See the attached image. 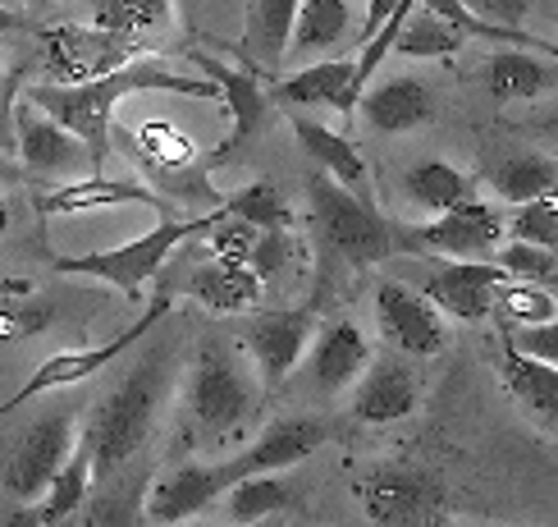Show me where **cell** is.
<instances>
[{"instance_id":"obj_18","label":"cell","mask_w":558,"mask_h":527,"mask_svg":"<svg viewBox=\"0 0 558 527\" xmlns=\"http://www.w3.org/2000/svg\"><path fill=\"white\" fill-rule=\"evenodd\" d=\"M353 418L385 427V422H403L422 404V381L408 362L399 358H371L366 372L353 381Z\"/></svg>"},{"instance_id":"obj_43","label":"cell","mask_w":558,"mask_h":527,"mask_svg":"<svg viewBox=\"0 0 558 527\" xmlns=\"http://www.w3.org/2000/svg\"><path fill=\"white\" fill-rule=\"evenodd\" d=\"M504 339L513 344V349H522L531 358L558 367V316L541 321V326H504Z\"/></svg>"},{"instance_id":"obj_34","label":"cell","mask_w":558,"mask_h":527,"mask_svg":"<svg viewBox=\"0 0 558 527\" xmlns=\"http://www.w3.org/2000/svg\"><path fill=\"white\" fill-rule=\"evenodd\" d=\"M174 0H92V28L120 37H156L170 28Z\"/></svg>"},{"instance_id":"obj_12","label":"cell","mask_w":558,"mask_h":527,"mask_svg":"<svg viewBox=\"0 0 558 527\" xmlns=\"http://www.w3.org/2000/svg\"><path fill=\"white\" fill-rule=\"evenodd\" d=\"M234 487H239V472L229 458L225 464H183L160 481H151V491L143 500V523L147 527H179Z\"/></svg>"},{"instance_id":"obj_10","label":"cell","mask_w":558,"mask_h":527,"mask_svg":"<svg viewBox=\"0 0 558 527\" xmlns=\"http://www.w3.org/2000/svg\"><path fill=\"white\" fill-rule=\"evenodd\" d=\"M41 56L51 69V83H87L101 79L110 69H120L137 56H147L156 41L147 37H120V33H101L92 23H56V28H41Z\"/></svg>"},{"instance_id":"obj_31","label":"cell","mask_w":558,"mask_h":527,"mask_svg":"<svg viewBox=\"0 0 558 527\" xmlns=\"http://www.w3.org/2000/svg\"><path fill=\"white\" fill-rule=\"evenodd\" d=\"M87 491H92V445L78 435L74 454H69L64 468L51 477V487L41 491V500H33L37 527H41V523H74V514L83 510Z\"/></svg>"},{"instance_id":"obj_19","label":"cell","mask_w":558,"mask_h":527,"mask_svg":"<svg viewBox=\"0 0 558 527\" xmlns=\"http://www.w3.org/2000/svg\"><path fill=\"white\" fill-rule=\"evenodd\" d=\"M325 435H330V431H325V422H316V418H279L243 454L229 458V464H234L239 481L257 477V472H289L293 464L312 458L325 445Z\"/></svg>"},{"instance_id":"obj_13","label":"cell","mask_w":558,"mask_h":527,"mask_svg":"<svg viewBox=\"0 0 558 527\" xmlns=\"http://www.w3.org/2000/svg\"><path fill=\"white\" fill-rule=\"evenodd\" d=\"M316 335V308H275L247 326V354L262 372V395H275Z\"/></svg>"},{"instance_id":"obj_48","label":"cell","mask_w":558,"mask_h":527,"mask_svg":"<svg viewBox=\"0 0 558 527\" xmlns=\"http://www.w3.org/2000/svg\"><path fill=\"white\" fill-rule=\"evenodd\" d=\"M5 229H10V206H5V197H0V239H5Z\"/></svg>"},{"instance_id":"obj_40","label":"cell","mask_w":558,"mask_h":527,"mask_svg":"<svg viewBox=\"0 0 558 527\" xmlns=\"http://www.w3.org/2000/svg\"><path fill=\"white\" fill-rule=\"evenodd\" d=\"M56 321V308L46 298H14L0 308V339H33Z\"/></svg>"},{"instance_id":"obj_20","label":"cell","mask_w":558,"mask_h":527,"mask_svg":"<svg viewBox=\"0 0 558 527\" xmlns=\"http://www.w3.org/2000/svg\"><path fill=\"white\" fill-rule=\"evenodd\" d=\"M270 101L289 106V110H335V115H353L357 110V97H353V60H312L293 69L289 79H279L270 92Z\"/></svg>"},{"instance_id":"obj_29","label":"cell","mask_w":558,"mask_h":527,"mask_svg":"<svg viewBox=\"0 0 558 527\" xmlns=\"http://www.w3.org/2000/svg\"><path fill=\"white\" fill-rule=\"evenodd\" d=\"M481 83L495 101H526V97H541V92L558 87V64L522 51V46H508V51H495L481 64Z\"/></svg>"},{"instance_id":"obj_9","label":"cell","mask_w":558,"mask_h":527,"mask_svg":"<svg viewBox=\"0 0 558 527\" xmlns=\"http://www.w3.org/2000/svg\"><path fill=\"white\" fill-rule=\"evenodd\" d=\"M504 235H508L504 216L481 197L462 202L426 225H389L393 252H422V257H453V262L490 257V252L504 243Z\"/></svg>"},{"instance_id":"obj_45","label":"cell","mask_w":558,"mask_h":527,"mask_svg":"<svg viewBox=\"0 0 558 527\" xmlns=\"http://www.w3.org/2000/svg\"><path fill=\"white\" fill-rule=\"evenodd\" d=\"M14 97H19V74L5 83V97H0V152L19 147V129H14Z\"/></svg>"},{"instance_id":"obj_30","label":"cell","mask_w":558,"mask_h":527,"mask_svg":"<svg viewBox=\"0 0 558 527\" xmlns=\"http://www.w3.org/2000/svg\"><path fill=\"white\" fill-rule=\"evenodd\" d=\"M403 193L412 206H422V212L445 216L453 206L476 197V179L462 175L458 166H449V160H422V166H412L403 175Z\"/></svg>"},{"instance_id":"obj_7","label":"cell","mask_w":558,"mask_h":527,"mask_svg":"<svg viewBox=\"0 0 558 527\" xmlns=\"http://www.w3.org/2000/svg\"><path fill=\"white\" fill-rule=\"evenodd\" d=\"M170 308H174V298L170 294H156L151 298V308H143L133 316V326L124 331V335H114V339H106V344H87V349H64V354H51L46 358L37 372L23 381L14 395L0 404V422L10 418V412H19V408H28L33 399H41V395H51V390H64V385H78V381H92L97 372H106V367L120 358V354H129L137 339H143L147 331H156L160 321L170 316Z\"/></svg>"},{"instance_id":"obj_17","label":"cell","mask_w":558,"mask_h":527,"mask_svg":"<svg viewBox=\"0 0 558 527\" xmlns=\"http://www.w3.org/2000/svg\"><path fill=\"white\" fill-rule=\"evenodd\" d=\"M156 206L160 216H170V202L156 189L137 179H110V175H83L56 183V189L37 193V212L41 216H87V212H110V206Z\"/></svg>"},{"instance_id":"obj_35","label":"cell","mask_w":558,"mask_h":527,"mask_svg":"<svg viewBox=\"0 0 558 527\" xmlns=\"http://www.w3.org/2000/svg\"><path fill=\"white\" fill-rule=\"evenodd\" d=\"M462 37L453 23H445L435 10H412L408 19H403V28H399V37H393V51L399 56H408V60H449V56H458L462 51Z\"/></svg>"},{"instance_id":"obj_47","label":"cell","mask_w":558,"mask_h":527,"mask_svg":"<svg viewBox=\"0 0 558 527\" xmlns=\"http://www.w3.org/2000/svg\"><path fill=\"white\" fill-rule=\"evenodd\" d=\"M14 28H23V14L19 10H0V33H14Z\"/></svg>"},{"instance_id":"obj_23","label":"cell","mask_w":558,"mask_h":527,"mask_svg":"<svg viewBox=\"0 0 558 527\" xmlns=\"http://www.w3.org/2000/svg\"><path fill=\"white\" fill-rule=\"evenodd\" d=\"M353 37H357V23H353L348 0H302L284 60H293V64L335 60L339 46H353Z\"/></svg>"},{"instance_id":"obj_51","label":"cell","mask_w":558,"mask_h":527,"mask_svg":"<svg viewBox=\"0 0 558 527\" xmlns=\"http://www.w3.org/2000/svg\"><path fill=\"white\" fill-rule=\"evenodd\" d=\"M33 5H51V0H33Z\"/></svg>"},{"instance_id":"obj_32","label":"cell","mask_w":558,"mask_h":527,"mask_svg":"<svg viewBox=\"0 0 558 527\" xmlns=\"http://www.w3.org/2000/svg\"><path fill=\"white\" fill-rule=\"evenodd\" d=\"M554 183H558V160L545 156V152H518V156L499 160L495 175H490L495 197L513 202V206L536 202V197L554 193Z\"/></svg>"},{"instance_id":"obj_50","label":"cell","mask_w":558,"mask_h":527,"mask_svg":"<svg viewBox=\"0 0 558 527\" xmlns=\"http://www.w3.org/2000/svg\"><path fill=\"white\" fill-rule=\"evenodd\" d=\"M5 83H10V74H5V69H0V97H5Z\"/></svg>"},{"instance_id":"obj_16","label":"cell","mask_w":558,"mask_h":527,"mask_svg":"<svg viewBox=\"0 0 558 527\" xmlns=\"http://www.w3.org/2000/svg\"><path fill=\"white\" fill-rule=\"evenodd\" d=\"M508 280V275L495 266V262H453V257H439V266L422 280V294L430 303L445 312V316H458V321H485L495 312V289Z\"/></svg>"},{"instance_id":"obj_39","label":"cell","mask_w":558,"mask_h":527,"mask_svg":"<svg viewBox=\"0 0 558 527\" xmlns=\"http://www.w3.org/2000/svg\"><path fill=\"white\" fill-rule=\"evenodd\" d=\"M504 229L518 243H536V248H554L558 252V193H545L536 202H522L518 212L504 220Z\"/></svg>"},{"instance_id":"obj_36","label":"cell","mask_w":558,"mask_h":527,"mask_svg":"<svg viewBox=\"0 0 558 527\" xmlns=\"http://www.w3.org/2000/svg\"><path fill=\"white\" fill-rule=\"evenodd\" d=\"M490 262L508 275V280H531L558 294V252L554 248H536V243H499L490 252Z\"/></svg>"},{"instance_id":"obj_26","label":"cell","mask_w":558,"mask_h":527,"mask_svg":"<svg viewBox=\"0 0 558 527\" xmlns=\"http://www.w3.org/2000/svg\"><path fill=\"white\" fill-rule=\"evenodd\" d=\"M298 5L302 0H252L247 5V28H243V41H234V46L257 74H275V69L284 64Z\"/></svg>"},{"instance_id":"obj_41","label":"cell","mask_w":558,"mask_h":527,"mask_svg":"<svg viewBox=\"0 0 558 527\" xmlns=\"http://www.w3.org/2000/svg\"><path fill=\"white\" fill-rule=\"evenodd\" d=\"M289 257H293V239H289V229H262L257 243H252V252H247V266L257 271L262 280H275V275L289 266Z\"/></svg>"},{"instance_id":"obj_52","label":"cell","mask_w":558,"mask_h":527,"mask_svg":"<svg viewBox=\"0 0 558 527\" xmlns=\"http://www.w3.org/2000/svg\"><path fill=\"white\" fill-rule=\"evenodd\" d=\"M293 527H312V523H293Z\"/></svg>"},{"instance_id":"obj_4","label":"cell","mask_w":558,"mask_h":527,"mask_svg":"<svg viewBox=\"0 0 558 527\" xmlns=\"http://www.w3.org/2000/svg\"><path fill=\"white\" fill-rule=\"evenodd\" d=\"M312 229L316 243L330 262H343L353 271H371L376 262H385L393 252L389 225L376 212V202H362L357 193H348L343 183H335L325 170L312 175Z\"/></svg>"},{"instance_id":"obj_46","label":"cell","mask_w":558,"mask_h":527,"mask_svg":"<svg viewBox=\"0 0 558 527\" xmlns=\"http://www.w3.org/2000/svg\"><path fill=\"white\" fill-rule=\"evenodd\" d=\"M541 133H545V137H549V143H558V106H554V110H545V115H541Z\"/></svg>"},{"instance_id":"obj_37","label":"cell","mask_w":558,"mask_h":527,"mask_svg":"<svg viewBox=\"0 0 558 527\" xmlns=\"http://www.w3.org/2000/svg\"><path fill=\"white\" fill-rule=\"evenodd\" d=\"M495 308L508 316V326H541V321L558 316V294L531 280H504L495 289Z\"/></svg>"},{"instance_id":"obj_2","label":"cell","mask_w":558,"mask_h":527,"mask_svg":"<svg viewBox=\"0 0 558 527\" xmlns=\"http://www.w3.org/2000/svg\"><path fill=\"white\" fill-rule=\"evenodd\" d=\"M166 404V354H151L101 399L83 441L92 445V481H110L129 458L147 445V435Z\"/></svg>"},{"instance_id":"obj_11","label":"cell","mask_w":558,"mask_h":527,"mask_svg":"<svg viewBox=\"0 0 558 527\" xmlns=\"http://www.w3.org/2000/svg\"><path fill=\"white\" fill-rule=\"evenodd\" d=\"M78 445V412L74 408H51L23 431L19 450L5 464V491L19 504L41 500V491L51 487V477L64 468V458Z\"/></svg>"},{"instance_id":"obj_5","label":"cell","mask_w":558,"mask_h":527,"mask_svg":"<svg viewBox=\"0 0 558 527\" xmlns=\"http://www.w3.org/2000/svg\"><path fill=\"white\" fill-rule=\"evenodd\" d=\"M357 500L371 527H445L449 523L445 481L416 464H403V458L362 472Z\"/></svg>"},{"instance_id":"obj_6","label":"cell","mask_w":558,"mask_h":527,"mask_svg":"<svg viewBox=\"0 0 558 527\" xmlns=\"http://www.w3.org/2000/svg\"><path fill=\"white\" fill-rule=\"evenodd\" d=\"M133 147H137V160H143V170L151 175V183L160 189L166 202H189V206L206 202V212H211V206H225L216 183H211V170L220 166V160L216 156L202 160L197 143L183 129L151 120V124H143L133 133Z\"/></svg>"},{"instance_id":"obj_42","label":"cell","mask_w":558,"mask_h":527,"mask_svg":"<svg viewBox=\"0 0 558 527\" xmlns=\"http://www.w3.org/2000/svg\"><path fill=\"white\" fill-rule=\"evenodd\" d=\"M257 235L262 229L257 225H247V220H239V216H225L220 225H211V257H229V262H247V252H252V243H257Z\"/></svg>"},{"instance_id":"obj_44","label":"cell","mask_w":558,"mask_h":527,"mask_svg":"<svg viewBox=\"0 0 558 527\" xmlns=\"http://www.w3.org/2000/svg\"><path fill=\"white\" fill-rule=\"evenodd\" d=\"M472 14L481 19H490V23H504V28H518V19H522V0H462Z\"/></svg>"},{"instance_id":"obj_24","label":"cell","mask_w":558,"mask_h":527,"mask_svg":"<svg viewBox=\"0 0 558 527\" xmlns=\"http://www.w3.org/2000/svg\"><path fill=\"white\" fill-rule=\"evenodd\" d=\"M371 362V339L362 335L357 321H330V326H320L316 335V349H312V385L320 395H339L348 390Z\"/></svg>"},{"instance_id":"obj_28","label":"cell","mask_w":558,"mask_h":527,"mask_svg":"<svg viewBox=\"0 0 558 527\" xmlns=\"http://www.w3.org/2000/svg\"><path fill=\"white\" fill-rule=\"evenodd\" d=\"M189 298H197L202 308L211 312H247L257 308L262 298V275L247 262H229V257H211L189 275Z\"/></svg>"},{"instance_id":"obj_27","label":"cell","mask_w":558,"mask_h":527,"mask_svg":"<svg viewBox=\"0 0 558 527\" xmlns=\"http://www.w3.org/2000/svg\"><path fill=\"white\" fill-rule=\"evenodd\" d=\"M499 349H504L499 372H504L508 395H513L541 427L558 431V367H549V362H541V358L513 349L508 339L499 344Z\"/></svg>"},{"instance_id":"obj_38","label":"cell","mask_w":558,"mask_h":527,"mask_svg":"<svg viewBox=\"0 0 558 527\" xmlns=\"http://www.w3.org/2000/svg\"><path fill=\"white\" fill-rule=\"evenodd\" d=\"M225 212L239 216V220H247V225H257V229H293V206H289L284 193H279L275 183H266V179L247 183L239 197H229Z\"/></svg>"},{"instance_id":"obj_22","label":"cell","mask_w":558,"mask_h":527,"mask_svg":"<svg viewBox=\"0 0 558 527\" xmlns=\"http://www.w3.org/2000/svg\"><path fill=\"white\" fill-rule=\"evenodd\" d=\"M353 115H362V120L376 129V133H408V129L430 124V115H435V92H430L422 79L366 83Z\"/></svg>"},{"instance_id":"obj_25","label":"cell","mask_w":558,"mask_h":527,"mask_svg":"<svg viewBox=\"0 0 558 527\" xmlns=\"http://www.w3.org/2000/svg\"><path fill=\"white\" fill-rule=\"evenodd\" d=\"M289 124H293V137L302 143V152L312 156V166L316 170H325L335 183H343L348 193H357L362 202H371V189H366V160H362V152L348 143L343 133H335L330 124H320V120H312V115H289Z\"/></svg>"},{"instance_id":"obj_21","label":"cell","mask_w":558,"mask_h":527,"mask_svg":"<svg viewBox=\"0 0 558 527\" xmlns=\"http://www.w3.org/2000/svg\"><path fill=\"white\" fill-rule=\"evenodd\" d=\"M197 69H202V79H211V83L220 87V97H225V106H229V120H234L229 137L216 147V160H225L229 152L243 147L247 137L266 124L270 97H266L262 79H252L247 69H239V64H225V60H216V56H202V51H197Z\"/></svg>"},{"instance_id":"obj_15","label":"cell","mask_w":558,"mask_h":527,"mask_svg":"<svg viewBox=\"0 0 558 527\" xmlns=\"http://www.w3.org/2000/svg\"><path fill=\"white\" fill-rule=\"evenodd\" d=\"M376 326L403 354L426 358L445 349V312L422 289H408L399 280L376 285Z\"/></svg>"},{"instance_id":"obj_8","label":"cell","mask_w":558,"mask_h":527,"mask_svg":"<svg viewBox=\"0 0 558 527\" xmlns=\"http://www.w3.org/2000/svg\"><path fill=\"white\" fill-rule=\"evenodd\" d=\"M189 412H193V422L211 435L239 431L252 412H257V385H252L247 367L234 349L211 344V349L197 354L193 372H189Z\"/></svg>"},{"instance_id":"obj_33","label":"cell","mask_w":558,"mask_h":527,"mask_svg":"<svg viewBox=\"0 0 558 527\" xmlns=\"http://www.w3.org/2000/svg\"><path fill=\"white\" fill-rule=\"evenodd\" d=\"M293 504V481L284 472H257V477H243L234 491H229V523L234 527H252V523H266L275 514H284Z\"/></svg>"},{"instance_id":"obj_14","label":"cell","mask_w":558,"mask_h":527,"mask_svg":"<svg viewBox=\"0 0 558 527\" xmlns=\"http://www.w3.org/2000/svg\"><path fill=\"white\" fill-rule=\"evenodd\" d=\"M14 129H19V147L14 156L28 166L33 175H46V179H83V175H97L92 170V152L83 137H74L64 124H56L51 115H41L37 106H14Z\"/></svg>"},{"instance_id":"obj_3","label":"cell","mask_w":558,"mask_h":527,"mask_svg":"<svg viewBox=\"0 0 558 527\" xmlns=\"http://www.w3.org/2000/svg\"><path fill=\"white\" fill-rule=\"evenodd\" d=\"M225 216H229L225 206H211V212H202V216H166L156 229H147V235H137V239H129L120 248L83 252V257H56V271L60 275H87V280H101L110 289L137 298L151 275L170 262V252L179 243L206 239L211 235V225H220Z\"/></svg>"},{"instance_id":"obj_49","label":"cell","mask_w":558,"mask_h":527,"mask_svg":"<svg viewBox=\"0 0 558 527\" xmlns=\"http://www.w3.org/2000/svg\"><path fill=\"white\" fill-rule=\"evenodd\" d=\"M23 5H33V0H0V10H23Z\"/></svg>"},{"instance_id":"obj_1","label":"cell","mask_w":558,"mask_h":527,"mask_svg":"<svg viewBox=\"0 0 558 527\" xmlns=\"http://www.w3.org/2000/svg\"><path fill=\"white\" fill-rule=\"evenodd\" d=\"M133 92H179V97H202L216 101L220 87L211 79H189L174 74L170 64L137 56L120 69H110L101 79L87 83H28L23 87V101L37 106L41 115H51L56 124H64L74 137H83L92 152V170L106 175V156H110V115Z\"/></svg>"}]
</instances>
